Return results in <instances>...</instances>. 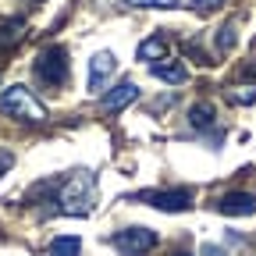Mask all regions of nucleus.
Segmentation results:
<instances>
[{"label":"nucleus","mask_w":256,"mask_h":256,"mask_svg":"<svg viewBox=\"0 0 256 256\" xmlns=\"http://www.w3.org/2000/svg\"><path fill=\"white\" fill-rule=\"evenodd\" d=\"M92 206H96V178H92V171H72L60 182L57 210L68 214V217H89Z\"/></svg>","instance_id":"f257e3e1"},{"label":"nucleus","mask_w":256,"mask_h":256,"mask_svg":"<svg viewBox=\"0 0 256 256\" xmlns=\"http://www.w3.org/2000/svg\"><path fill=\"white\" fill-rule=\"evenodd\" d=\"M0 114H8L14 121H25V124H43L46 121V107L25 86H8L0 92Z\"/></svg>","instance_id":"f03ea898"},{"label":"nucleus","mask_w":256,"mask_h":256,"mask_svg":"<svg viewBox=\"0 0 256 256\" xmlns=\"http://www.w3.org/2000/svg\"><path fill=\"white\" fill-rule=\"evenodd\" d=\"M32 72H36V78L50 89H60L64 82H68L72 75V64H68V50L64 46H43L36 54V64H32Z\"/></svg>","instance_id":"7ed1b4c3"},{"label":"nucleus","mask_w":256,"mask_h":256,"mask_svg":"<svg viewBox=\"0 0 256 256\" xmlns=\"http://www.w3.org/2000/svg\"><path fill=\"white\" fill-rule=\"evenodd\" d=\"M136 200L139 203H150V206H156V210H164V214H182V210H188L192 206V200H196V192L192 188H142V192H136Z\"/></svg>","instance_id":"20e7f679"},{"label":"nucleus","mask_w":256,"mask_h":256,"mask_svg":"<svg viewBox=\"0 0 256 256\" xmlns=\"http://www.w3.org/2000/svg\"><path fill=\"white\" fill-rule=\"evenodd\" d=\"M156 232L153 228H124L118 235H110V246L121 252V256H146L150 249H156Z\"/></svg>","instance_id":"39448f33"},{"label":"nucleus","mask_w":256,"mask_h":256,"mask_svg":"<svg viewBox=\"0 0 256 256\" xmlns=\"http://www.w3.org/2000/svg\"><path fill=\"white\" fill-rule=\"evenodd\" d=\"M139 100V82L136 78H121L118 86H110L104 96H100V107L104 110H124L128 104Z\"/></svg>","instance_id":"423d86ee"},{"label":"nucleus","mask_w":256,"mask_h":256,"mask_svg":"<svg viewBox=\"0 0 256 256\" xmlns=\"http://www.w3.org/2000/svg\"><path fill=\"white\" fill-rule=\"evenodd\" d=\"M114 72H118V57H114L110 50L92 54V60H89V89H92V92H104V86L110 82Z\"/></svg>","instance_id":"0eeeda50"},{"label":"nucleus","mask_w":256,"mask_h":256,"mask_svg":"<svg viewBox=\"0 0 256 256\" xmlns=\"http://www.w3.org/2000/svg\"><path fill=\"white\" fill-rule=\"evenodd\" d=\"M217 214L224 217H249L256 214V196L252 192H224L217 200Z\"/></svg>","instance_id":"6e6552de"},{"label":"nucleus","mask_w":256,"mask_h":256,"mask_svg":"<svg viewBox=\"0 0 256 256\" xmlns=\"http://www.w3.org/2000/svg\"><path fill=\"white\" fill-rule=\"evenodd\" d=\"M150 75L160 78V82H168V86H182L188 78V68L182 60H156V64H150Z\"/></svg>","instance_id":"1a4fd4ad"},{"label":"nucleus","mask_w":256,"mask_h":256,"mask_svg":"<svg viewBox=\"0 0 256 256\" xmlns=\"http://www.w3.org/2000/svg\"><path fill=\"white\" fill-rule=\"evenodd\" d=\"M164 54H168V40H164V32H160V36L142 40V43H139V50H136V57H139V60H150V64L164 60Z\"/></svg>","instance_id":"9d476101"},{"label":"nucleus","mask_w":256,"mask_h":256,"mask_svg":"<svg viewBox=\"0 0 256 256\" xmlns=\"http://www.w3.org/2000/svg\"><path fill=\"white\" fill-rule=\"evenodd\" d=\"M46 256H82V242L75 235H57L46 246Z\"/></svg>","instance_id":"9b49d317"},{"label":"nucleus","mask_w":256,"mask_h":256,"mask_svg":"<svg viewBox=\"0 0 256 256\" xmlns=\"http://www.w3.org/2000/svg\"><path fill=\"white\" fill-rule=\"evenodd\" d=\"M188 124L196 128V132H210V128H214V104H192Z\"/></svg>","instance_id":"f8f14e48"},{"label":"nucleus","mask_w":256,"mask_h":256,"mask_svg":"<svg viewBox=\"0 0 256 256\" xmlns=\"http://www.w3.org/2000/svg\"><path fill=\"white\" fill-rule=\"evenodd\" d=\"M121 4L132 11H174L182 8V0H121Z\"/></svg>","instance_id":"ddd939ff"},{"label":"nucleus","mask_w":256,"mask_h":256,"mask_svg":"<svg viewBox=\"0 0 256 256\" xmlns=\"http://www.w3.org/2000/svg\"><path fill=\"white\" fill-rule=\"evenodd\" d=\"M228 100L246 107V104H256V82H238V86H228Z\"/></svg>","instance_id":"4468645a"},{"label":"nucleus","mask_w":256,"mask_h":256,"mask_svg":"<svg viewBox=\"0 0 256 256\" xmlns=\"http://www.w3.org/2000/svg\"><path fill=\"white\" fill-rule=\"evenodd\" d=\"M22 40V22H8V25H0V46H11Z\"/></svg>","instance_id":"2eb2a0df"},{"label":"nucleus","mask_w":256,"mask_h":256,"mask_svg":"<svg viewBox=\"0 0 256 256\" xmlns=\"http://www.w3.org/2000/svg\"><path fill=\"white\" fill-rule=\"evenodd\" d=\"M232 46H235V25L228 22V25H220V32H217V50L228 54Z\"/></svg>","instance_id":"dca6fc26"},{"label":"nucleus","mask_w":256,"mask_h":256,"mask_svg":"<svg viewBox=\"0 0 256 256\" xmlns=\"http://www.w3.org/2000/svg\"><path fill=\"white\" fill-rule=\"evenodd\" d=\"M11 168H14V153L11 150H0V178H4Z\"/></svg>","instance_id":"f3484780"},{"label":"nucleus","mask_w":256,"mask_h":256,"mask_svg":"<svg viewBox=\"0 0 256 256\" xmlns=\"http://www.w3.org/2000/svg\"><path fill=\"white\" fill-rule=\"evenodd\" d=\"M220 4H224V0H192V8H196L200 14H210V11L220 8Z\"/></svg>","instance_id":"a211bd4d"},{"label":"nucleus","mask_w":256,"mask_h":256,"mask_svg":"<svg viewBox=\"0 0 256 256\" xmlns=\"http://www.w3.org/2000/svg\"><path fill=\"white\" fill-rule=\"evenodd\" d=\"M200 256H228V249H224V246H214V242H203V246H200Z\"/></svg>","instance_id":"6ab92c4d"},{"label":"nucleus","mask_w":256,"mask_h":256,"mask_svg":"<svg viewBox=\"0 0 256 256\" xmlns=\"http://www.w3.org/2000/svg\"><path fill=\"white\" fill-rule=\"evenodd\" d=\"M174 256H188V252H174Z\"/></svg>","instance_id":"aec40b11"}]
</instances>
